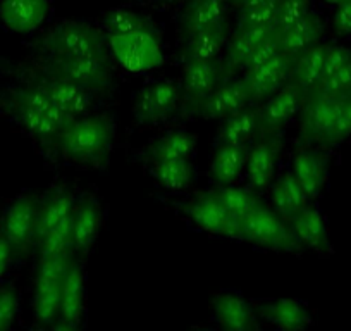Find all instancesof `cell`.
<instances>
[{
    "label": "cell",
    "instance_id": "obj_1",
    "mask_svg": "<svg viewBox=\"0 0 351 331\" xmlns=\"http://www.w3.org/2000/svg\"><path fill=\"white\" fill-rule=\"evenodd\" d=\"M0 106L40 140H56L57 135L73 121L33 81L25 87L0 92Z\"/></svg>",
    "mask_w": 351,
    "mask_h": 331
},
{
    "label": "cell",
    "instance_id": "obj_2",
    "mask_svg": "<svg viewBox=\"0 0 351 331\" xmlns=\"http://www.w3.org/2000/svg\"><path fill=\"white\" fill-rule=\"evenodd\" d=\"M116 137L109 116H81L71 121L56 137L62 155L77 164H102L110 154Z\"/></svg>",
    "mask_w": 351,
    "mask_h": 331
},
{
    "label": "cell",
    "instance_id": "obj_3",
    "mask_svg": "<svg viewBox=\"0 0 351 331\" xmlns=\"http://www.w3.org/2000/svg\"><path fill=\"white\" fill-rule=\"evenodd\" d=\"M73 254L40 258L33 288V316L38 326L56 328L59 319L60 295Z\"/></svg>",
    "mask_w": 351,
    "mask_h": 331
},
{
    "label": "cell",
    "instance_id": "obj_4",
    "mask_svg": "<svg viewBox=\"0 0 351 331\" xmlns=\"http://www.w3.org/2000/svg\"><path fill=\"white\" fill-rule=\"evenodd\" d=\"M40 49L52 57L109 54L107 33L84 21H62L40 40Z\"/></svg>",
    "mask_w": 351,
    "mask_h": 331
},
{
    "label": "cell",
    "instance_id": "obj_5",
    "mask_svg": "<svg viewBox=\"0 0 351 331\" xmlns=\"http://www.w3.org/2000/svg\"><path fill=\"white\" fill-rule=\"evenodd\" d=\"M107 42L117 64L130 73H148L157 69L164 62V52L157 30L107 33Z\"/></svg>",
    "mask_w": 351,
    "mask_h": 331
},
{
    "label": "cell",
    "instance_id": "obj_6",
    "mask_svg": "<svg viewBox=\"0 0 351 331\" xmlns=\"http://www.w3.org/2000/svg\"><path fill=\"white\" fill-rule=\"evenodd\" d=\"M241 240L253 245L265 247L269 251L300 252L303 249L291 225L274 209H269L260 202L253 211L241 218Z\"/></svg>",
    "mask_w": 351,
    "mask_h": 331
},
{
    "label": "cell",
    "instance_id": "obj_7",
    "mask_svg": "<svg viewBox=\"0 0 351 331\" xmlns=\"http://www.w3.org/2000/svg\"><path fill=\"white\" fill-rule=\"evenodd\" d=\"M45 73L67 78L92 93L107 92L114 85V73L109 54L52 57L47 62Z\"/></svg>",
    "mask_w": 351,
    "mask_h": 331
},
{
    "label": "cell",
    "instance_id": "obj_8",
    "mask_svg": "<svg viewBox=\"0 0 351 331\" xmlns=\"http://www.w3.org/2000/svg\"><path fill=\"white\" fill-rule=\"evenodd\" d=\"M40 202L33 195H21L5 209L0 231L12 243L16 254H25L36 245Z\"/></svg>",
    "mask_w": 351,
    "mask_h": 331
},
{
    "label": "cell",
    "instance_id": "obj_9",
    "mask_svg": "<svg viewBox=\"0 0 351 331\" xmlns=\"http://www.w3.org/2000/svg\"><path fill=\"white\" fill-rule=\"evenodd\" d=\"M184 211L188 218L204 231L224 238L241 240V219L232 216L215 197L214 192L190 202Z\"/></svg>",
    "mask_w": 351,
    "mask_h": 331
},
{
    "label": "cell",
    "instance_id": "obj_10",
    "mask_svg": "<svg viewBox=\"0 0 351 331\" xmlns=\"http://www.w3.org/2000/svg\"><path fill=\"white\" fill-rule=\"evenodd\" d=\"M343 99L322 92H312L305 97L302 109V137L305 141L326 145Z\"/></svg>",
    "mask_w": 351,
    "mask_h": 331
},
{
    "label": "cell",
    "instance_id": "obj_11",
    "mask_svg": "<svg viewBox=\"0 0 351 331\" xmlns=\"http://www.w3.org/2000/svg\"><path fill=\"white\" fill-rule=\"evenodd\" d=\"M293 62H295V57L279 52L278 56L269 59L267 62L252 67V69H246L243 80L248 87L252 102L267 100L272 93H276L281 87H285L291 80Z\"/></svg>",
    "mask_w": 351,
    "mask_h": 331
},
{
    "label": "cell",
    "instance_id": "obj_12",
    "mask_svg": "<svg viewBox=\"0 0 351 331\" xmlns=\"http://www.w3.org/2000/svg\"><path fill=\"white\" fill-rule=\"evenodd\" d=\"M33 83L38 85L47 93V97L73 119L86 116L92 109L95 93L77 85L74 81L67 80V78L45 73V76L36 78V80H33Z\"/></svg>",
    "mask_w": 351,
    "mask_h": 331
},
{
    "label": "cell",
    "instance_id": "obj_13",
    "mask_svg": "<svg viewBox=\"0 0 351 331\" xmlns=\"http://www.w3.org/2000/svg\"><path fill=\"white\" fill-rule=\"evenodd\" d=\"M180 99V89L172 81H155L136 95L133 117L141 124L160 123L174 113Z\"/></svg>",
    "mask_w": 351,
    "mask_h": 331
},
{
    "label": "cell",
    "instance_id": "obj_14",
    "mask_svg": "<svg viewBox=\"0 0 351 331\" xmlns=\"http://www.w3.org/2000/svg\"><path fill=\"white\" fill-rule=\"evenodd\" d=\"M305 93L293 81L272 93L258 113V130L263 135H274L286 126L302 109Z\"/></svg>",
    "mask_w": 351,
    "mask_h": 331
},
{
    "label": "cell",
    "instance_id": "obj_15",
    "mask_svg": "<svg viewBox=\"0 0 351 331\" xmlns=\"http://www.w3.org/2000/svg\"><path fill=\"white\" fill-rule=\"evenodd\" d=\"M248 102H252V97H250L245 80L226 78L210 95L195 106V111L198 116L205 119H226L238 111L245 109Z\"/></svg>",
    "mask_w": 351,
    "mask_h": 331
},
{
    "label": "cell",
    "instance_id": "obj_16",
    "mask_svg": "<svg viewBox=\"0 0 351 331\" xmlns=\"http://www.w3.org/2000/svg\"><path fill=\"white\" fill-rule=\"evenodd\" d=\"M226 80L224 66L217 59H188L183 67L184 99L193 106L200 104L207 95Z\"/></svg>",
    "mask_w": 351,
    "mask_h": 331
},
{
    "label": "cell",
    "instance_id": "obj_17",
    "mask_svg": "<svg viewBox=\"0 0 351 331\" xmlns=\"http://www.w3.org/2000/svg\"><path fill=\"white\" fill-rule=\"evenodd\" d=\"M84 312V273L77 261L71 259L62 283L59 319L56 330L74 331L81 326Z\"/></svg>",
    "mask_w": 351,
    "mask_h": 331
},
{
    "label": "cell",
    "instance_id": "obj_18",
    "mask_svg": "<svg viewBox=\"0 0 351 331\" xmlns=\"http://www.w3.org/2000/svg\"><path fill=\"white\" fill-rule=\"evenodd\" d=\"M50 0H0V23L19 35L36 32L50 14Z\"/></svg>",
    "mask_w": 351,
    "mask_h": 331
},
{
    "label": "cell",
    "instance_id": "obj_19",
    "mask_svg": "<svg viewBox=\"0 0 351 331\" xmlns=\"http://www.w3.org/2000/svg\"><path fill=\"white\" fill-rule=\"evenodd\" d=\"M276 33H279L276 25L238 26L236 32L229 36L228 45H226V56L224 60H222L226 78L238 73V71L245 69L246 60L250 59L253 50H255L260 43L265 42L267 38H271L272 35H276Z\"/></svg>",
    "mask_w": 351,
    "mask_h": 331
},
{
    "label": "cell",
    "instance_id": "obj_20",
    "mask_svg": "<svg viewBox=\"0 0 351 331\" xmlns=\"http://www.w3.org/2000/svg\"><path fill=\"white\" fill-rule=\"evenodd\" d=\"M104 222L102 205L93 197L76 202L71 218V243L73 252H86L95 243Z\"/></svg>",
    "mask_w": 351,
    "mask_h": 331
},
{
    "label": "cell",
    "instance_id": "obj_21",
    "mask_svg": "<svg viewBox=\"0 0 351 331\" xmlns=\"http://www.w3.org/2000/svg\"><path fill=\"white\" fill-rule=\"evenodd\" d=\"M279 152H281V144L276 138L258 141L253 145L252 150H248L245 170L248 183L255 190H265L272 183Z\"/></svg>",
    "mask_w": 351,
    "mask_h": 331
},
{
    "label": "cell",
    "instance_id": "obj_22",
    "mask_svg": "<svg viewBox=\"0 0 351 331\" xmlns=\"http://www.w3.org/2000/svg\"><path fill=\"white\" fill-rule=\"evenodd\" d=\"M214 316L228 331H250L258 326L252 304L238 293H219L214 299Z\"/></svg>",
    "mask_w": 351,
    "mask_h": 331
},
{
    "label": "cell",
    "instance_id": "obj_23",
    "mask_svg": "<svg viewBox=\"0 0 351 331\" xmlns=\"http://www.w3.org/2000/svg\"><path fill=\"white\" fill-rule=\"evenodd\" d=\"M291 173L306 192L308 198H317L322 194L329 178V161L317 150L298 152L293 159Z\"/></svg>",
    "mask_w": 351,
    "mask_h": 331
},
{
    "label": "cell",
    "instance_id": "obj_24",
    "mask_svg": "<svg viewBox=\"0 0 351 331\" xmlns=\"http://www.w3.org/2000/svg\"><path fill=\"white\" fill-rule=\"evenodd\" d=\"M324 35V23L319 14L310 11L308 14L285 32H279V45L281 52L291 57H298L300 54L308 50L310 47L320 43Z\"/></svg>",
    "mask_w": 351,
    "mask_h": 331
},
{
    "label": "cell",
    "instance_id": "obj_25",
    "mask_svg": "<svg viewBox=\"0 0 351 331\" xmlns=\"http://www.w3.org/2000/svg\"><path fill=\"white\" fill-rule=\"evenodd\" d=\"M289 225L303 247L319 252L329 251V229L319 209L306 205L303 211L289 219Z\"/></svg>",
    "mask_w": 351,
    "mask_h": 331
},
{
    "label": "cell",
    "instance_id": "obj_26",
    "mask_svg": "<svg viewBox=\"0 0 351 331\" xmlns=\"http://www.w3.org/2000/svg\"><path fill=\"white\" fill-rule=\"evenodd\" d=\"M76 207V198L66 188H57L50 192L45 201L40 202L38 207V226H36V243L42 236L56 229L73 216Z\"/></svg>",
    "mask_w": 351,
    "mask_h": 331
},
{
    "label": "cell",
    "instance_id": "obj_27",
    "mask_svg": "<svg viewBox=\"0 0 351 331\" xmlns=\"http://www.w3.org/2000/svg\"><path fill=\"white\" fill-rule=\"evenodd\" d=\"M229 40V32L226 23L198 30L184 36L183 57L188 59H217L226 49Z\"/></svg>",
    "mask_w": 351,
    "mask_h": 331
},
{
    "label": "cell",
    "instance_id": "obj_28",
    "mask_svg": "<svg viewBox=\"0 0 351 331\" xmlns=\"http://www.w3.org/2000/svg\"><path fill=\"white\" fill-rule=\"evenodd\" d=\"M263 317L285 331H300L312 324V314L305 304L295 299H278L262 307Z\"/></svg>",
    "mask_w": 351,
    "mask_h": 331
},
{
    "label": "cell",
    "instance_id": "obj_29",
    "mask_svg": "<svg viewBox=\"0 0 351 331\" xmlns=\"http://www.w3.org/2000/svg\"><path fill=\"white\" fill-rule=\"evenodd\" d=\"M327 45L317 43V45L310 47L308 50L300 54L298 57H295L291 81L300 87V90L305 93V97L312 93L313 90H317L320 80H322Z\"/></svg>",
    "mask_w": 351,
    "mask_h": 331
},
{
    "label": "cell",
    "instance_id": "obj_30",
    "mask_svg": "<svg viewBox=\"0 0 351 331\" xmlns=\"http://www.w3.org/2000/svg\"><path fill=\"white\" fill-rule=\"evenodd\" d=\"M246 155V145L219 144L210 162V173L215 183L234 185L245 171Z\"/></svg>",
    "mask_w": 351,
    "mask_h": 331
},
{
    "label": "cell",
    "instance_id": "obj_31",
    "mask_svg": "<svg viewBox=\"0 0 351 331\" xmlns=\"http://www.w3.org/2000/svg\"><path fill=\"white\" fill-rule=\"evenodd\" d=\"M271 201L272 209L286 221H289L293 216H296L308 205L310 198L302 185L298 183V180L293 176V173H286L272 185Z\"/></svg>",
    "mask_w": 351,
    "mask_h": 331
},
{
    "label": "cell",
    "instance_id": "obj_32",
    "mask_svg": "<svg viewBox=\"0 0 351 331\" xmlns=\"http://www.w3.org/2000/svg\"><path fill=\"white\" fill-rule=\"evenodd\" d=\"M228 4L229 0H190L181 21L184 36L226 23Z\"/></svg>",
    "mask_w": 351,
    "mask_h": 331
},
{
    "label": "cell",
    "instance_id": "obj_33",
    "mask_svg": "<svg viewBox=\"0 0 351 331\" xmlns=\"http://www.w3.org/2000/svg\"><path fill=\"white\" fill-rule=\"evenodd\" d=\"M256 131H258V113L246 106L245 109L226 117L224 124L219 131V144L246 145V141Z\"/></svg>",
    "mask_w": 351,
    "mask_h": 331
},
{
    "label": "cell",
    "instance_id": "obj_34",
    "mask_svg": "<svg viewBox=\"0 0 351 331\" xmlns=\"http://www.w3.org/2000/svg\"><path fill=\"white\" fill-rule=\"evenodd\" d=\"M154 178L167 190H184L193 181L190 159H165L154 162Z\"/></svg>",
    "mask_w": 351,
    "mask_h": 331
},
{
    "label": "cell",
    "instance_id": "obj_35",
    "mask_svg": "<svg viewBox=\"0 0 351 331\" xmlns=\"http://www.w3.org/2000/svg\"><path fill=\"white\" fill-rule=\"evenodd\" d=\"M197 150V137L188 131H169L158 138L152 147L154 161L165 159H191Z\"/></svg>",
    "mask_w": 351,
    "mask_h": 331
},
{
    "label": "cell",
    "instance_id": "obj_36",
    "mask_svg": "<svg viewBox=\"0 0 351 331\" xmlns=\"http://www.w3.org/2000/svg\"><path fill=\"white\" fill-rule=\"evenodd\" d=\"M214 195L238 219L245 218L250 211H253L260 204V201L256 198V195L253 192L241 187H236V185H219Z\"/></svg>",
    "mask_w": 351,
    "mask_h": 331
},
{
    "label": "cell",
    "instance_id": "obj_37",
    "mask_svg": "<svg viewBox=\"0 0 351 331\" xmlns=\"http://www.w3.org/2000/svg\"><path fill=\"white\" fill-rule=\"evenodd\" d=\"M104 26L107 33H131L141 30H155L154 23L138 12L130 9H110L104 18Z\"/></svg>",
    "mask_w": 351,
    "mask_h": 331
},
{
    "label": "cell",
    "instance_id": "obj_38",
    "mask_svg": "<svg viewBox=\"0 0 351 331\" xmlns=\"http://www.w3.org/2000/svg\"><path fill=\"white\" fill-rule=\"evenodd\" d=\"M71 218L38 240L36 247H38L40 258H45V255L74 254L73 243H71Z\"/></svg>",
    "mask_w": 351,
    "mask_h": 331
},
{
    "label": "cell",
    "instance_id": "obj_39",
    "mask_svg": "<svg viewBox=\"0 0 351 331\" xmlns=\"http://www.w3.org/2000/svg\"><path fill=\"white\" fill-rule=\"evenodd\" d=\"M313 92H322L334 97H350L351 95V60L337 67L332 73L326 74L319 83L317 90Z\"/></svg>",
    "mask_w": 351,
    "mask_h": 331
},
{
    "label": "cell",
    "instance_id": "obj_40",
    "mask_svg": "<svg viewBox=\"0 0 351 331\" xmlns=\"http://www.w3.org/2000/svg\"><path fill=\"white\" fill-rule=\"evenodd\" d=\"M310 8H312V0H281L274 21L276 28L279 32H285L289 26L305 18L312 11Z\"/></svg>",
    "mask_w": 351,
    "mask_h": 331
},
{
    "label": "cell",
    "instance_id": "obj_41",
    "mask_svg": "<svg viewBox=\"0 0 351 331\" xmlns=\"http://www.w3.org/2000/svg\"><path fill=\"white\" fill-rule=\"evenodd\" d=\"M279 4H281V0H276V2H269V4L255 5V8L239 9L238 26L274 25L276 16H278Z\"/></svg>",
    "mask_w": 351,
    "mask_h": 331
},
{
    "label": "cell",
    "instance_id": "obj_42",
    "mask_svg": "<svg viewBox=\"0 0 351 331\" xmlns=\"http://www.w3.org/2000/svg\"><path fill=\"white\" fill-rule=\"evenodd\" d=\"M19 310V297L12 285L0 288V331L9 330L14 324Z\"/></svg>",
    "mask_w": 351,
    "mask_h": 331
},
{
    "label": "cell",
    "instance_id": "obj_43",
    "mask_svg": "<svg viewBox=\"0 0 351 331\" xmlns=\"http://www.w3.org/2000/svg\"><path fill=\"white\" fill-rule=\"evenodd\" d=\"M348 137H351V95L344 97L343 102H341L336 123H334L332 130H330L329 137H327L326 145L341 144Z\"/></svg>",
    "mask_w": 351,
    "mask_h": 331
},
{
    "label": "cell",
    "instance_id": "obj_44",
    "mask_svg": "<svg viewBox=\"0 0 351 331\" xmlns=\"http://www.w3.org/2000/svg\"><path fill=\"white\" fill-rule=\"evenodd\" d=\"M279 52H281V45H279V33H276V35H272L271 38H267L265 42H262L255 50H253V54L250 56V59L246 60L245 69L243 71L252 69V67H256V66H260V64L267 62L269 59H272L274 56H278Z\"/></svg>",
    "mask_w": 351,
    "mask_h": 331
},
{
    "label": "cell",
    "instance_id": "obj_45",
    "mask_svg": "<svg viewBox=\"0 0 351 331\" xmlns=\"http://www.w3.org/2000/svg\"><path fill=\"white\" fill-rule=\"evenodd\" d=\"M334 32L341 36L351 35V0L336 5V12L332 18Z\"/></svg>",
    "mask_w": 351,
    "mask_h": 331
},
{
    "label": "cell",
    "instance_id": "obj_46",
    "mask_svg": "<svg viewBox=\"0 0 351 331\" xmlns=\"http://www.w3.org/2000/svg\"><path fill=\"white\" fill-rule=\"evenodd\" d=\"M14 255H16V251H14V247H12V243L5 238L4 233L0 231V279L4 278L5 273L9 271Z\"/></svg>",
    "mask_w": 351,
    "mask_h": 331
},
{
    "label": "cell",
    "instance_id": "obj_47",
    "mask_svg": "<svg viewBox=\"0 0 351 331\" xmlns=\"http://www.w3.org/2000/svg\"><path fill=\"white\" fill-rule=\"evenodd\" d=\"M269 2H276V0H239L236 2V8L238 9H246V8H255V5L269 4Z\"/></svg>",
    "mask_w": 351,
    "mask_h": 331
},
{
    "label": "cell",
    "instance_id": "obj_48",
    "mask_svg": "<svg viewBox=\"0 0 351 331\" xmlns=\"http://www.w3.org/2000/svg\"><path fill=\"white\" fill-rule=\"evenodd\" d=\"M327 2L332 5H339V4H343V2H346V0H327Z\"/></svg>",
    "mask_w": 351,
    "mask_h": 331
},
{
    "label": "cell",
    "instance_id": "obj_49",
    "mask_svg": "<svg viewBox=\"0 0 351 331\" xmlns=\"http://www.w3.org/2000/svg\"><path fill=\"white\" fill-rule=\"evenodd\" d=\"M167 2H186V0H167Z\"/></svg>",
    "mask_w": 351,
    "mask_h": 331
},
{
    "label": "cell",
    "instance_id": "obj_50",
    "mask_svg": "<svg viewBox=\"0 0 351 331\" xmlns=\"http://www.w3.org/2000/svg\"><path fill=\"white\" fill-rule=\"evenodd\" d=\"M231 2H232V4H236V2H239V0H231Z\"/></svg>",
    "mask_w": 351,
    "mask_h": 331
}]
</instances>
